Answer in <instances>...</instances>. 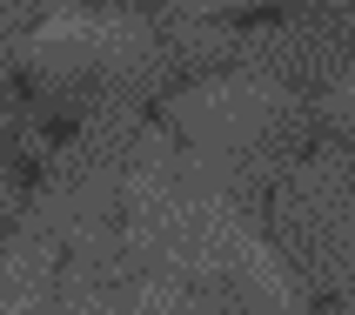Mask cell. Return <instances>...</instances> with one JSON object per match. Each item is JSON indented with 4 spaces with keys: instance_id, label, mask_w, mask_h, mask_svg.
<instances>
[{
    "instance_id": "obj_1",
    "label": "cell",
    "mask_w": 355,
    "mask_h": 315,
    "mask_svg": "<svg viewBox=\"0 0 355 315\" xmlns=\"http://www.w3.org/2000/svg\"><path fill=\"white\" fill-rule=\"evenodd\" d=\"M268 235L322 302L355 282V148L322 141L295 175L268 195Z\"/></svg>"
},
{
    "instance_id": "obj_2",
    "label": "cell",
    "mask_w": 355,
    "mask_h": 315,
    "mask_svg": "<svg viewBox=\"0 0 355 315\" xmlns=\"http://www.w3.org/2000/svg\"><path fill=\"white\" fill-rule=\"evenodd\" d=\"M322 128H329L336 141H349V148H355V87H336V94L322 101Z\"/></svg>"
},
{
    "instance_id": "obj_3",
    "label": "cell",
    "mask_w": 355,
    "mask_h": 315,
    "mask_svg": "<svg viewBox=\"0 0 355 315\" xmlns=\"http://www.w3.org/2000/svg\"><path fill=\"white\" fill-rule=\"evenodd\" d=\"M107 7H135V14H148V0H107ZM161 7H168V0H161Z\"/></svg>"
}]
</instances>
